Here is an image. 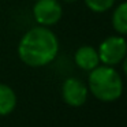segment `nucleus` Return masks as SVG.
Listing matches in <instances>:
<instances>
[{
	"label": "nucleus",
	"instance_id": "1",
	"mask_svg": "<svg viewBox=\"0 0 127 127\" xmlns=\"http://www.w3.org/2000/svg\"><path fill=\"white\" fill-rule=\"evenodd\" d=\"M59 52V41L47 26H36L23 34L18 45V55L30 67H42L53 62Z\"/></svg>",
	"mask_w": 127,
	"mask_h": 127
},
{
	"label": "nucleus",
	"instance_id": "2",
	"mask_svg": "<svg viewBox=\"0 0 127 127\" xmlns=\"http://www.w3.org/2000/svg\"><path fill=\"white\" fill-rule=\"evenodd\" d=\"M89 88L96 98L115 101L123 93V81L112 66H97L89 75Z\"/></svg>",
	"mask_w": 127,
	"mask_h": 127
},
{
	"label": "nucleus",
	"instance_id": "3",
	"mask_svg": "<svg viewBox=\"0 0 127 127\" xmlns=\"http://www.w3.org/2000/svg\"><path fill=\"white\" fill-rule=\"evenodd\" d=\"M100 62L105 66H115L120 63L127 55V41L122 36L107 37L98 47Z\"/></svg>",
	"mask_w": 127,
	"mask_h": 127
},
{
	"label": "nucleus",
	"instance_id": "4",
	"mask_svg": "<svg viewBox=\"0 0 127 127\" xmlns=\"http://www.w3.org/2000/svg\"><path fill=\"white\" fill-rule=\"evenodd\" d=\"M34 19L41 26H52L60 21L63 8L58 0H37L33 7Z\"/></svg>",
	"mask_w": 127,
	"mask_h": 127
},
{
	"label": "nucleus",
	"instance_id": "5",
	"mask_svg": "<svg viewBox=\"0 0 127 127\" xmlns=\"http://www.w3.org/2000/svg\"><path fill=\"white\" fill-rule=\"evenodd\" d=\"M89 89L78 78H67L62 88L63 100L71 107H81L88 98Z\"/></svg>",
	"mask_w": 127,
	"mask_h": 127
},
{
	"label": "nucleus",
	"instance_id": "6",
	"mask_svg": "<svg viewBox=\"0 0 127 127\" xmlns=\"http://www.w3.org/2000/svg\"><path fill=\"white\" fill-rule=\"evenodd\" d=\"M74 60L79 68L86 70V71H92L100 64L98 52L92 45H83V47L78 48L75 52Z\"/></svg>",
	"mask_w": 127,
	"mask_h": 127
},
{
	"label": "nucleus",
	"instance_id": "7",
	"mask_svg": "<svg viewBox=\"0 0 127 127\" xmlns=\"http://www.w3.org/2000/svg\"><path fill=\"white\" fill-rule=\"evenodd\" d=\"M17 105V96L10 86L0 83V115H8Z\"/></svg>",
	"mask_w": 127,
	"mask_h": 127
},
{
	"label": "nucleus",
	"instance_id": "8",
	"mask_svg": "<svg viewBox=\"0 0 127 127\" xmlns=\"http://www.w3.org/2000/svg\"><path fill=\"white\" fill-rule=\"evenodd\" d=\"M113 29L119 34H127V1L120 3L112 14Z\"/></svg>",
	"mask_w": 127,
	"mask_h": 127
},
{
	"label": "nucleus",
	"instance_id": "9",
	"mask_svg": "<svg viewBox=\"0 0 127 127\" xmlns=\"http://www.w3.org/2000/svg\"><path fill=\"white\" fill-rule=\"evenodd\" d=\"M85 4L94 12H105L115 4V0H85Z\"/></svg>",
	"mask_w": 127,
	"mask_h": 127
},
{
	"label": "nucleus",
	"instance_id": "10",
	"mask_svg": "<svg viewBox=\"0 0 127 127\" xmlns=\"http://www.w3.org/2000/svg\"><path fill=\"white\" fill-rule=\"evenodd\" d=\"M122 62H123V71H124V74L127 75V55L124 56V59Z\"/></svg>",
	"mask_w": 127,
	"mask_h": 127
},
{
	"label": "nucleus",
	"instance_id": "11",
	"mask_svg": "<svg viewBox=\"0 0 127 127\" xmlns=\"http://www.w3.org/2000/svg\"><path fill=\"white\" fill-rule=\"evenodd\" d=\"M63 1H66V3H75L77 0H63Z\"/></svg>",
	"mask_w": 127,
	"mask_h": 127
}]
</instances>
